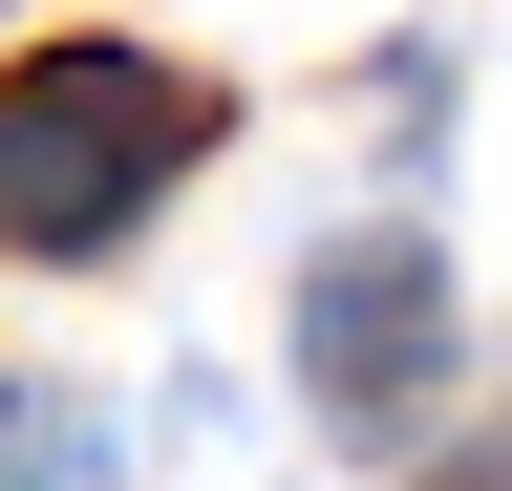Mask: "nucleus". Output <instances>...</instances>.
Wrapping results in <instances>:
<instances>
[{
  "instance_id": "nucleus-1",
  "label": "nucleus",
  "mask_w": 512,
  "mask_h": 491,
  "mask_svg": "<svg viewBox=\"0 0 512 491\" xmlns=\"http://www.w3.org/2000/svg\"><path fill=\"white\" fill-rule=\"evenodd\" d=\"M235 107L150 43H22L0 65V257H107Z\"/></svg>"
},
{
  "instance_id": "nucleus-2",
  "label": "nucleus",
  "mask_w": 512,
  "mask_h": 491,
  "mask_svg": "<svg viewBox=\"0 0 512 491\" xmlns=\"http://www.w3.org/2000/svg\"><path fill=\"white\" fill-rule=\"evenodd\" d=\"M448 342H470V299H448V257H427L406 214L299 278V406L342 427V449H406V427L448 406Z\"/></svg>"
}]
</instances>
